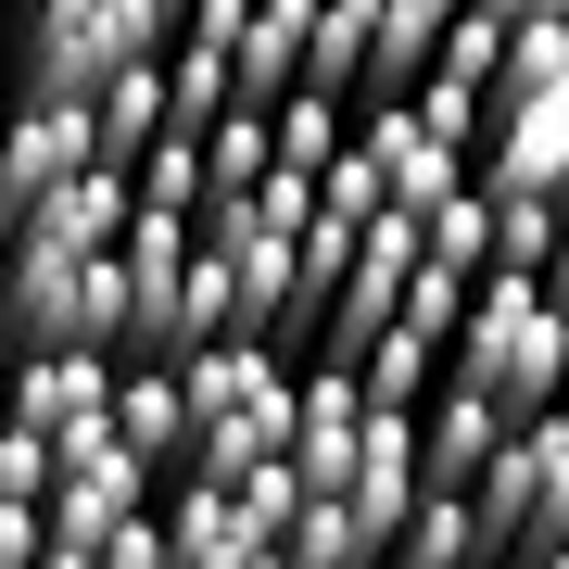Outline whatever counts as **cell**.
Masks as SVG:
<instances>
[{
	"instance_id": "obj_1",
	"label": "cell",
	"mask_w": 569,
	"mask_h": 569,
	"mask_svg": "<svg viewBox=\"0 0 569 569\" xmlns=\"http://www.w3.org/2000/svg\"><path fill=\"white\" fill-rule=\"evenodd\" d=\"M291 380H305V355H279L266 329L190 342V355H178V392H190V456H178V481H241L253 456H291Z\"/></svg>"
},
{
	"instance_id": "obj_2",
	"label": "cell",
	"mask_w": 569,
	"mask_h": 569,
	"mask_svg": "<svg viewBox=\"0 0 569 569\" xmlns=\"http://www.w3.org/2000/svg\"><path fill=\"white\" fill-rule=\"evenodd\" d=\"M443 380H481L507 418L557 406V392H569V305L531 279V266H481V279H468V305H456Z\"/></svg>"
},
{
	"instance_id": "obj_3",
	"label": "cell",
	"mask_w": 569,
	"mask_h": 569,
	"mask_svg": "<svg viewBox=\"0 0 569 569\" xmlns=\"http://www.w3.org/2000/svg\"><path fill=\"white\" fill-rule=\"evenodd\" d=\"M178 26L152 0H26L13 13V102H89L114 63L164 51Z\"/></svg>"
},
{
	"instance_id": "obj_4",
	"label": "cell",
	"mask_w": 569,
	"mask_h": 569,
	"mask_svg": "<svg viewBox=\"0 0 569 569\" xmlns=\"http://www.w3.org/2000/svg\"><path fill=\"white\" fill-rule=\"evenodd\" d=\"M39 342L127 355V279H114V253H51V241L0 253V355H39Z\"/></svg>"
},
{
	"instance_id": "obj_5",
	"label": "cell",
	"mask_w": 569,
	"mask_h": 569,
	"mask_svg": "<svg viewBox=\"0 0 569 569\" xmlns=\"http://www.w3.org/2000/svg\"><path fill=\"white\" fill-rule=\"evenodd\" d=\"M468 507H481V557H493V569L569 545V392L531 406L507 443H493V468L468 481Z\"/></svg>"
},
{
	"instance_id": "obj_6",
	"label": "cell",
	"mask_w": 569,
	"mask_h": 569,
	"mask_svg": "<svg viewBox=\"0 0 569 569\" xmlns=\"http://www.w3.org/2000/svg\"><path fill=\"white\" fill-rule=\"evenodd\" d=\"M152 493H164V481L114 443V418H89V430H63V443H51V493H39V519H51V545H102V531L140 519Z\"/></svg>"
},
{
	"instance_id": "obj_7",
	"label": "cell",
	"mask_w": 569,
	"mask_h": 569,
	"mask_svg": "<svg viewBox=\"0 0 569 569\" xmlns=\"http://www.w3.org/2000/svg\"><path fill=\"white\" fill-rule=\"evenodd\" d=\"M114 367L102 342H39V355H0V418H26V430H89V418H114Z\"/></svg>"
},
{
	"instance_id": "obj_8",
	"label": "cell",
	"mask_w": 569,
	"mask_h": 569,
	"mask_svg": "<svg viewBox=\"0 0 569 569\" xmlns=\"http://www.w3.org/2000/svg\"><path fill=\"white\" fill-rule=\"evenodd\" d=\"M77 164H102L89 102H13V114H0V241L26 228V203H39V190L77 178Z\"/></svg>"
},
{
	"instance_id": "obj_9",
	"label": "cell",
	"mask_w": 569,
	"mask_h": 569,
	"mask_svg": "<svg viewBox=\"0 0 569 569\" xmlns=\"http://www.w3.org/2000/svg\"><path fill=\"white\" fill-rule=\"evenodd\" d=\"M152 507H164V569H291L279 531H266L228 481H164Z\"/></svg>"
},
{
	"instance_id": "obj_10",
	"label": "cell",
	"mask_w": 569,
	"mask_h": 569,
	"mask_svg": "<svg viewBox=\"0 0 569 569\" xmlns=\"http://www.w3.org/2000/svg\"><path fill=\"white\" fill-rule=\"evenodd\" d=\"M481 190H569V77L557 89H519V102L481 114V152H468Z\"/></svg>"
},
{
	"instance_id": "obj_11",
	"label": "cell",
	"mask_w": 569,
	"mask_h": 569,
	"mask_svg": "<svg viewBox=\"0 0 569 569\" xmlns=\"http://www.w3.org/2000/svg\"><path fill=\"white\" fill-rule=\"evenodd\" d=\"M355 430H367V380H355V355H305V380H291V468H305V493H342Z\"/></svg>"
},
{
	"instance_id": "obj_12",
	"label": "cell",
	"mask_w": 569,
	"mask_h": 569,
	"mask_svg": "<svg viewBox=\"0 0 569 569\" xmlns=\"http://www.w3.org/2000/svg\"><path fill=\"white\" fill-rule=\"evenodd\" d=\"M507 430H519V418L493 406L481 380H430V392H418V468H430V481H443V493H468V481H481Z\"/></svg>"
},
{
	"instance_id": "obj_13",
	"label": "cell",
	"mask_w": 569,
	"mask_h": 569,
	"mask_svg": "<svg viewBox=\"0 0 569 569\" xmlns=\"http://www.w3.org/2000/svg\"><path fill=\"white\" fill-rule=\"evenodd\" d=\"M114 443L152 468V481H178L190 456V392H178V355H127L114 367Z\"/></svg>"
},
{
	"instance_id": "obj_14",
	"label": "cell",
	"mask_w": 569,
	"mask_h": 569,
	"mask_svg": "<svg viewBox=\"0 0 569 569\" xmlns=\"http://www.w3.org/2000/svg\"><path fill=\"white\" fill-rule=\"evenodd\" d=\"M355 140L380 152V178H392V203H406V216H430V203L468 178V152H456V140H430L406 102H367V114H355Z\"/></svg>"
},
{
	"instance_id": "obj_15",
	"label": "cell",
	"mask_w": 569,
	"mask_h": 569,
	"mask_svg": "<svg viewBox=\"0 0 569 569\" xmlns=\"http://www.w3.org/2000/svg\"><path fill=\"white\" fill-rule=\"evenodd\" d=\"M443 26H456V0H380V26H367V102H406V89L430 77V51H443Z\"/></svg>"
},
{
	"instance_id": "obj_16",
	"label": "cell",
	"mask_w": 569,
	"mask_h": 569,
	"mask_svg": "<svg viewBox=\"0 0 569 569\" xmlns=\"http://www.w3.org/2000/svg\"><path fill=\"white\" fill-rule=\"evenodd\" d=\"M89 140H102V164H140V152L164 140V51L114 63V77L89 89Z\"/></svg>"
},
{
	"instance_id": "obj_17",
	"label": "cell",
	"mask_w": 569,
	"mask_h": 569,
	"mask_svg": "<svg viewBox=\"0 0 569 569\" xmlns=\"http://www.w3.org/2000/svg\"><path fill=\"white\" fill-rule=\"evenodd\" d=\"M380 569H493V557H481V507L430 481L418 507H406V531H392V557H380Z\"/></svg>"
},
{
	"instance_id": "obj_18",
	"label": "cell",
	"mask_w": 569,
	"mask_h": 569,
	"mask_svg": "<svg viewBox=\"0 0 569 569\" xmlns=\"http://www.w3.org/2000/svg\"><path fill=\"white\" fill-rule=\"evenodd\" d=\"M228 102H241V89H228V39L178 26V39H164V127H178V140H203Z\"/></svg>"
},
{
	"instance_id": "obj_19",
	"label": "cell",
	"mask_w": 569,
	"mask_h": 569,
	"mask_svg": "<svg viewBox=\"0 0 569 569\" xmlns=\"http://www.w3.org/2000/svg\"><path fill=\"white\" fill-rule=\"evenodd\" d=\"M418 253H430V266H456V279H481V266H493V190H481V178H456L443 203L418 216Z\"/></svg>"
},
{
	"instance_id": "obj_20",
	"label": "cell",
	"mask_w": 569,
	"mask_h": 569,
	"mask_svg": "<svg viewBox=\"0 0 569 569\" xmlns=\"http://www.w3.org/2000/svg\"><path fill=\"white\" fill-rule=\"evenodd\" d=\"M266 164H279V140H266V102H228L203 127V203H228V190H253Z\"/></svg>"
},
{
	"instance_id": "obj_21",
	"label": "cell",
	"mask_w": 569,
	"mask_h": 569,
	"mask_svg": "<svg viewBox=\"0 0 569 569\" xmlns=\"http://www.w3.org/2000/svg\"><path fill=\"white\" fill-rule=\"evenodd\" d=\"M557 77H569V13H519L507 26V63H493V89H481V114L519 102V89H557Z\"/></svg>"
},
{
	"instance_id": "obj_22",
	"label": "cell",
	"mask_w": 569,
	"mask_h": 569,
	"mask_svg": "<svg viewBox=\"0 0 569 569\" xmlns=\"http://www.w3.org/2000/svg\"><path fill=\"white\" fill-rule=\"evenodd\" d=\"M279 557H291V569H380V545L355 531V507H342V493H305V519L279 531Z\"/></svg>"
},
{
	"instance_id": "obj_23",
	"label": "cell",
	"mask_w": 569,
	"mask_h": 569,
	"mask_svg": "<svg viewBox=\"0 0 569 569\" xmlns=\"http://www.w3.org/2000/svg\"><path fill=\"white\" fill-rule=\"evenodd\" d=\"M127 190H140V203H164V216H203V140H178V127H164V140L127 164Z\"/></svg>"
},
{
	"instance_id": "obj_24",
	"label": "cell",
	"mask_w": 569,
	"mask_h": 569,
	"mask_svg": "<svg viewBox=\"0 0 569 569\" xmlns=\"http://www.w3.org/2000/svg\"><path fill=\"white\" fill-rule=\"evenodd\" d=\"M545 253H557V190H493V266L545 279Z\"/></svg>"
},
{
	"instance_id": "obj_25",
	"label": "cell",
	"mask_w": 569,
	"mask_h": 569,
	"mask_svg": "<svg viewBox=\"0 0 569 569\" xmlns=\"http://www.w3.org/2000/svg\"><path fill=\"white\" fill-rule=\"evenodd\" d=\"M493 63H507V13L456 0V26H443V51H430V77H468V89H493Z\"/></svg>"
},
{
	"instance_id": "obj_26",
	"label": "cell",
	"mask_w": 569,
	"mask_h": 569,
	"mask_svg": "<svg viewBox=\"0 0 569 569\" xmlns=\"http://www.w3.org/2000/svg\"><path fill=\"white\" fill-rule=\"evenodd\" d=\"M406 114L430 127V140H456V152H481V89H468V77H418V89H406Z\"/></svg>"
},
{
	"instance_id": "obj_27",
	"label": "cell",
	"mask_w": 569,
	"mask_h": 569,
	"mask_svg": "<svg viewBox=\"0 0 569 569\" xmlns=\"http://www.w3.org/2000/svg\"><path fill=\"white\" fill-rule=\"evenodd\" d=\"M0 493H26V507H39V493H51V430L0 418Z\"/></svg>"
},
{
	"instance_id": "obj_28",
	"label": "cell",
	"mask_w": 569,
	"mask_h": 569,
	"mask_svg": "<svg viewBox=\"0 0 569 569\" xmlns=\"http://www.w3.org/2000/svg\"><path fill=\"white\" fill-rule=\"evenodd\" d=\"M39 545H51V519L26 507V493H0V569H26V557H39Z\"/></svg>"
},
{
	"instance_id": "obj_29",
	"label": "cell",
	"mask_w": 569,
	"mask_h": 569,
	"mask_svg": "<svg viewBox=\"0 0 569 569\" xmlns=\"http://www.w3.org/2000/svg\"><path fill=\"white\" fill-rule=\"evenodd\" d=\"M481 13H507V26H519V13H569V0H481Z\"/></svg>"
},
{
	"instance_id": "obj_30",
	"label": "cell",
	"mask_w": 569,
	"mask_h": 569,
	"mask_svg": "<svg viewBox=\"0 0 569 569\" xmlns=\"http://www.w3.org/2000/svg\"><path fill=\"white\" fill-rule=\"evenodd\" d=\"M519 569H569V545H545V557H519Z\"/></svg>"
},
{
	"instance_id": "obj_31",
	"label": "cell",
	"mask_w": 569,
	"mask_h": 569,
	"mask_svg": "<svg viewBox=\"0 0 569 569\" xmlns=\"http://www.w3.org/2000/svg\"><path fill=\"white\" fill-rule=\"evenodd\" d=\"M152 13H164V26H178V13H190V0H152Z\"/></svg>"
}]
</instances>
